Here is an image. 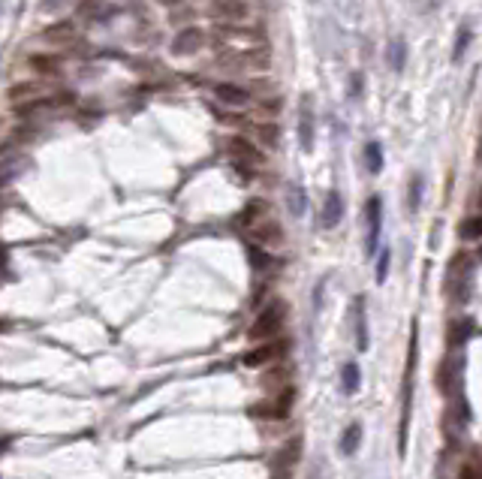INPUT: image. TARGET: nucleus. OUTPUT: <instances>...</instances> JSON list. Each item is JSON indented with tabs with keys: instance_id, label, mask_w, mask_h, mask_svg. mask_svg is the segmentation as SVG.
Here are the masks:
<instances>
[{
	"instance_id": "1",
	"label": "nucleus",
	"mask_w": 482,
	"mask_h": 479,
	"mask_svg": "<svg viewBox=\"0 0 482 479\" xmlns=\"http://www.w3.org/2000/svg\"><path fill=\"white\" fill-rule=\"evenodd\" d=\"M218 45L223 48L226 55H235L241 60V58L265 52V36L259 31H245V28H232V24H226V28L218 31Z\"/></svg>"
},
{
	"instance_id": "2",
	"label": "nucleus",
	"mask_w": 482,
	"mask_h": 479,
	"mask_svg": "<svg viewBox=\"0 0 482 479\" xmlns=\"http://www.w3.org/2000/svg\"><path fill=\"white\" fill-rule=\"evenodd\" d=\"M284 323H286V305L274 298L259 311V317L253 320L247 338L250 341H272V338H277L284 332Z\"/></svg>"
},
{
	"instance_id": "3",
	"label": "nucleus",
	"mask_w": 482,
	"mask_h": 479,
	"mask_svg": "<svg viewBox=\"0 0 482 479\" xmlns=\"http://www.w3.org/2000/svg\"><path fill=\"white\" fill-rule=\"evenodd\" d=\"M471 281H473V257L471 254H459L449 266V281L446 289L455 301H464L467 293H471Z\"/></svg>"
},
{
	"instance_id": "4",
	"label": "nucleus",
	"mask_w": 482,
	"mask_h": 479,
	"mask_svg": "<svg viewBox=\"0 0 482 479\" xmlns=\"http://www.w3.org/2000/svg\"><path fill=\"white\" fill-rule=\"evenodd\" d=\"M293 401H296V389L286 386L277 398L253 404V407H250V416H253V419H286L289 410H293Z\"/></svg>"
},
{
	"instance_id": "5",
	"label": "nucleus",
	"mask_w": 482,
	"mask_h": 479,
	"mask_svg": "<svg viewBox=\"0 0 482 479\" xmlns=\"http://www.w3.org/2000/svg\"><path fill=\"white\" fill-rule=\"evenodd\" d=\"M289 350V344L284 341V338H272V341H259V347H253L250 352H245L241 356V365L245 368H262V365H272L284 356V352Z\"/></svg>"
},
{
	"instance_id": "6",
	"label": "nucleus",
	"mask_w": 482,
	"mask_h": 479,
	"mask_svg": "<svg viewBox=\"0 0 482 479\" xmlns=\"http://www.w3.org/2000/svg\"><path fill=\"white\" fill-rule=\"evenodd\" d=\"M365 220H368L365 250H368V257H374L377 247H380V230H383V203H380V196H371V199H368Z\"/></svg>"
},
{
	"instance_id": "7",
	"label": "nucleus",
	"mask_w": 482,
	"mask_h": 479,
	"mask_svg": "<svg viewBox=\"0 0 482 479\" xmlns=\"http://www.w3.org/2000/svg\"><path fill=\"white\" fill-rule=\"evenodd\" d=\"M461 368H464V359L459 352H449L446 359L440 362V371H437V389L446 398L455 395V389H459V377H461Z\"/></svg>"
},
{
	"instance_id": "8",
	"label": "nucleus",
	"mask_w": 482,
	"mask_h": 479,
	"mask_svg": "<svg viewBox=\"0 0 482 479\" xmlns=\"http://www.w3.org/2000/svg\"><path fill=\"white\" fill-rule=\"evenodd\" d=\"M245 232L253 238V242H259L262 247H274V244L284 242V232H281V226H277L274 220H257L253 226H247Z\"/></svg>"
},
{
	"instance_id": "9",
	"label": "nucleus",
	"mask_w": 482,
	"mask_h": 479,
	"mask_svg": "<svg viewBox=\"0 0 482 479\" xmlns=\"http://www.w3.org/2000/svg\"><path fill=\"white\" fill-rule=\"evenodd\" d=\"M202 45H205V31L184 28V31L172 40V52H175V55H196Z\"/></svg>"
},
{
	"instance_id": "10",
	"label": "nucleus",
	"mask_w": 482,
	"mask_h": 479,
	"mask_svg": "<svg viewBox=\"0 0 482 479\" xmlns=\"http://www.w3.org/2000/svg\"><path fill=\"white\" fill-rule=\"evenodd\" d=\"M299 142L304 151L314 148V109L308 97H301V106H299Z\"/></svg>"
},
{
	"instance_id": "11",
	"label": "nucleus",
	"mask_w": 482,
	"mask_h": 479,
	"mask_svg": "<svg viewBox=\"0 0 482 479\" xmlns=\"http://www.w3.org/2000/svg\"><path fill=\"white\" fill-rule=\"evenodd\" d=\"M341 217H344V196H341L338 190H332L326 196V203H323L320 223L326 226V230H335V226L341 223Z\"/></svg>"
},
{
	"instance_id": "12",
	"label": "nucleus",
	"mask_w": 482,
	"mask_h": 479,
	"mask_svg": "<svg viewBox=\"0 0 482 479\" xmlns=\"http://www.w3.org/2000/svg\"><path fill=\"white\" fill-rule=\"evenodd\" d=\"M214 97H218L220 103H226V106H247L250 103V94L245 91V87L230 85V82L214 85Z\"/></svg>"
},
{
	"instance_id": "13",
	"label": "nucleus",
	"mask_w": 482,
	"mask_h": 479,
	"mask_svg": "<svg viewBox=\"0 0 482 479\" xmlns=\"http://www.w3.org/2000/svg\"><path fill=\"white\" fill-rule=\"evenodd\" d=\"M353 323H356V347L359 352L368 350V313H365V298L356 296L353 301Z\"/></svg>"
},
{
	"instance_id": "14",
	"label": "nucleus",
	"mask_w": 482,
	"mask_h": 479,
	"mask_svg": "<svg viewBox=\"0 0 482 479\" xmlns=\"http://www.w3.org/2000/svg\"><path fill=\"white\" fill-rule=\"evenodd\" d=\"M43 40L52 43V45H70V43H75V24L60 21V24H55V28H48L43 33Z\"/></svg>"
},
{
	"instance_id": "15",
	"label": "nucleus",
	"mask_w": 482,
	"mask_h": 479,
	"mask_svg": "<svg viewBox=\"0 0 482 479\" xmlns=\"http://www.w3.org/2000/svg\"><path fill=\"white\" fill-rule=\"evenodd\" d=\"M359 383H362L359 365H356V362H347L344 371H341V392H344V395H356V392H359Z\"/></svg>"
},
{
	"instance_id": "16",
	"label": "nucleus",
	"mask_w": 482,
	"mask_h": 479,
	"mask_svg": "<svg viewBox=\"0 0 482 479\" xmlns=\"http://www.w3.org/2000/svg\"><path fill=\"white\" fill-rule=\"evenodd\" d=\"M473 335V320H455L449 325V347H464Z\"/></svg>"
},
{
	"instance_id": "17",
	"label": "nucleus",
	"mask_w": 482,
	"mask_h": 479,
	"mask_svg": "<svg viewBox=\"0 0 482 479\" xmlns=\"http://www.w3.org/2000/svg\"><path fill=\"white\" fill-rule=\"evenodd\" d=\"M359 443H362V425L353 422L344 428V434H341V452H344V456H356Z\"/></svg>"
},
{
	"instance_id": "18",
	"label": "nucleus",
	"mask_w": 482,
	"mask_h": 479,
	"mask_svg": "<svg viewBox=\"0 0 482 479\" xmlns=\"http://www.w3.org/2000/svg\"><path fill=\"white\" fill-rule=\"evenodd\" d=\"M220 16V21H241V18H247V6L241 4V0H223V4H218V9H214Z\"/></svg>"
},
{
	"instance_id": "19",
	"label": "nucleus",
	"mask_w": 482,
	"mask_h": 479,
	"mask_svg": "<svg viewBox=\"0 0 482 479\" xmlns=\"http://www.w3.org/2000/svg\"><path fill=\"white\" fill-rule=\"evenodd\" d=\"M386 60H389V67L395 70V72H401V70H404V60H407V43H404L401 36H398V40H392V43H389V55H386Z\"/></svg>"
},
{
	"instance_id": "20",
	"label": "nucleus",
	"mask_w": 482,
	"mask_h": 479,
	"mask_svg": "<svg viewBox=\"0 0 482 479\" xmlns=\"http://www.w3.org/2000/svg\"><path fill=\"white\" fill-rule=\"evenodd\" d=\"M365 166L371 175H377L380 169H383V148H380V142H368L365 145Z\"/></svg>"
},
{
	"instance_id": "21",
	"label": "nucleus",
	"mask_w": 482,
	"mask_h": 479,
	"mask_svg": "<svg viewBox=\"0 0 482 479\" xmlns=\"http://www.w3.org/2000/svg\"><path fill=\"white\" fill-rule=\"evenodd\" d=\"M286 205H289V214H293V217H301V214H304V205H308V203H304V190H301L299 184H293L286 190Z\"/></svg>"
},
{
	"instance_id": "22",
	"label": "nucleus",
	"mask_w": 482,
	"mask_h": 479,
	"mask_svg": "<svg viewBox=\"0 0 482 479\" xmlns=\"http://www.w3.org/2000/svg\"><path fill=\"white\" fill-rule=\"evenodd\" d=\"M422 190H425V181L419 178V175H413L410 187H407V208H410V211H419V205H422Z\"/></svg>"
},
{
	"instance_id": "23",
	"label": "nucleus",
	"mask_w": 482,
	"mask_h": 479,
	"mask_svg": "<svg viewBox=\"0 0 482 479\" xmlns=\"http://www.w3.org/2000/svg\"><path fill=\"white\" fill-rule=\"evenodd\" d=\"M230 148L235 151V157H245V160H250V163H259V154H257V148H253L247 139H241V136H235V139H230Z\"/></svg>"
},
{
	"instance_id": "24",
	"label": "nucleus",
	"mask_w": 482,
	"mask_h": 479,
	"mask_svg": "<svg viewBox=\"0 0 482 479\" xmlns=\"http://www.w3.org/2000/svg\"><path fill=\"white\" fill-rule=\"evenodd\" d=\"M459 232H461V238H464V242H476V238L482 235V220H479L476 214H473V217H467V220L459 226Z\"/></svg>"
},
{
	"instance_id": "25",
	"label": "nucleus",
	"mask_w": 482,
	"mask_h": 479,
	"mask_svg": "<svg viewBox=\"0 0 482 479\" xmlns=\"http://www.w3.org/2000/svg\"><path fill=\"white\" fill-rule=\"evenodd\" d=\"M43 94V85L40 82H21V85H16L9 91V97L12 99H24V97H40Z\"/></svg>"
},
{
	"instance_id": "26",
	"label": "nucleus",
	"mask_w": 482,
	"mask_h": 479,
	"mask_svg": "<svg viewBox=\"0 0 482 479\" xmlns=\"http://www.w3.org/2000/svg\"><path fill=\"white\" fill-rule=\"evenodd\" d=\"M389 262H392L389 247H386V250H380V259H377V284H383V281H386V274H389Z\"/></svg>"
},
{
	"instance_id": "27",
	"label": "nucleus",
	"mask_w": 482,
	"mask_h": 479,
	"mask_svg": "<svg viewBox=\"0 0 482 479\" xmlns=\"http://www.w3.org/2000/svg\"><path fill=\"white\" fill-rule=\"evenodd\" d=\"M31 64L40 70V72H45V75H55V72H58V60H52V58H31Z\"/></svg>"
},
{
	"instance_id": "28",
	"label": "nucleus",
	"mask_w": 482,
	"mask_h": 479,
	"mask_svg": "<svg viewBox=\"0 0 482 479\" xmlns=\"http://www.w3.org/2000/svg\"><path fill=\"white\" fill-rule=\"evenodd\" d=\"M467 43H471V31H467V28H461V31H459V40H455V52H452V58H455V60H461V55H464Z\"/></svg>"
},
{
	"instance_id": "29",
	"label": "nucleus",
	"mask_w": 482,
	"mask_h": 479,
	"mask_svg": "<svg viewBox=\"0 0 482 479\" xmlns=\"http://www.w3.org/2000/svg\"><path fill=\"white\" fill-rule=\"evenodd\" d=\"M459 479H479V461H476V456H473L471 461H467V464H461Z\"/></svg>"
},
{
	"instance_id": "30",
	"label": "nucleus",
	"mask_w": 482,
	"mask_h": 479,
	"mask_svg": "<svg viewBox=\"0 0 482 479\" xmlns=\"http://www.w3.org/2000/svg\"><path fill=\"white\" fill-rule=\"evenodd\" d=\"M250 262L257 269H262V266H269V262H272V257L265 254V250H259V247H250Z\"/></svg>"
},
{
	"instance_id": "31",
	"label": "nucleus",
	"mask_w": 482,
	"mask_h": 479,
	"mask_svg": "<svg viewBox=\"0 0 482 479\" xmlns=\"http://www.w3.org/2000/svg\"><path fill=\"white\" fill-rule=\"evenodd\" d=\"M4 266H6V247L0 244V271H4Z\"/></svg>"
},
{
	"instance_id": "32",
	"label": "nucleus",
	"mask_w": 482,
	"mask_h": 479,
	"mask_svg": "<svg viewBox=\"0 0 482 479\" xmlns=\"http://www.w3.org/2000/svg\"><path fill=\"white\" fill-rule=\"evenodd\" d=\"M157 4H163V6H172V4H178V0H157Z\"/></svg>"
}]
</instances>
